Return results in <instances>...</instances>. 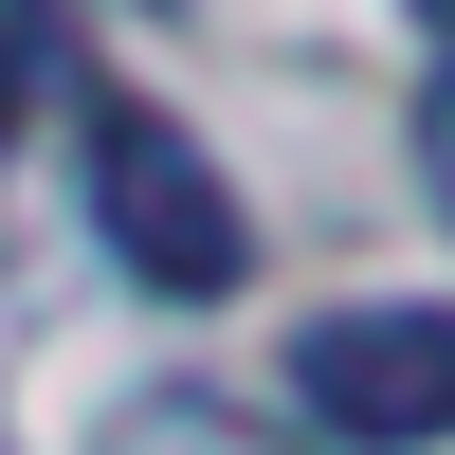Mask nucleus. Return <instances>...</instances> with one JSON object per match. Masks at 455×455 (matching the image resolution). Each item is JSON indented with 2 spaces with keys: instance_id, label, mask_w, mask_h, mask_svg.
I'll use <instances>...</instances> for the list:
<instances>
[{
  "instance_id": "1",
  "label": "nucleus",
  "mask_w": 455,
  "mask_h": 455,
  "mask_svg": "<svg viewBox=\"0 0 455 455\" xmlns=\"http://www.w3.org/2000/svg\"><path fill=\"white\" fill-rule=\"evenodd\" d=\"M92 219H109V255H128L164 310H219V291L255 274V219H237V182H219V146L182 128V109H146V92L92 109Z\"/></svg>"
},
{
  "instance_id": "2",
  "label": "nucleus",
  "mask_w": 455,
  "mask_h": 455,
  "mask_svg": "<svg viewBox=\"0 0 455 455\" xmlns=\"http://www.w3.org/2000/svg\"><path fill=\"white\" fill-rule=\"evenodd\" d=\"M291 401L347 455H437L455 437V310L383 291V310H310L291 328Z\"/></svg>"
},
{
  "instance_id": "3",
  "label": "nucleus",
  "mask_w": 455,
  "mask_h": 455,
  "mask_svg": "<svg viewBox=\"0 0 455 455\" xmlns=\"http://www.w3.org/2000/svg\"><path fill=\"white\" fill-rule=\"evenodd\" d=\"M109 455H274V437H237V419H201V401H146V419H109Z\"/></svg>"
},
{
  "instance_id": "4",
  "label": "nucleus",
  "mask_w": 455,
  "mask_h": 455,
  "mask_svg": "<svg viewBox=\"0 0 455 455\" xmlns=\"http://www.w3.org/2000/svg\"><path fill=\"white\" fill-rule=\"evenodd\" d=\"M36 73H55V0H0V128L36 109Z\"/></svg>"
},
{
  "instance_id": "5",
  "label": "nucleus",
  "mask_w": 455,
  "mask_h": 455,
  "mask_svg": "<svg viewBox=\"0 0 455 455\" xmlns=\"http://www.w3.org/2000/svg\"><path fill=\"white\" fill-rule=\"evenodd\" d=\"M419 182H437V219H455V55H437V92H419Z\"/></svg>"
}]
</instances>
